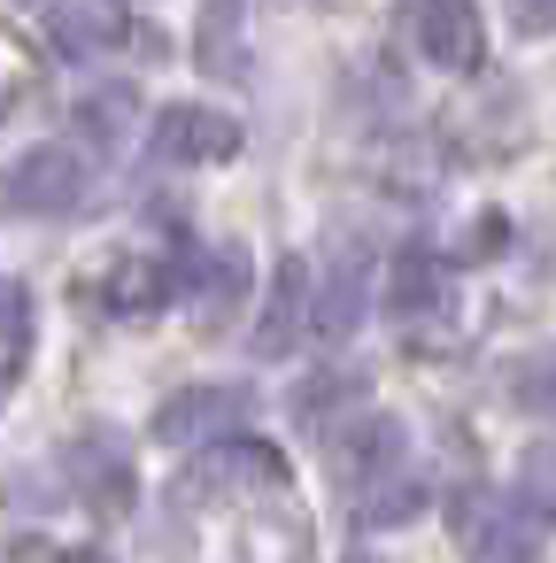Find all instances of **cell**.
<instances>
[{
	"instance_id": "6da1fadb",
	"label": "cell",
	"mask_w": 556,
	"mask_h": 563,
	"mask_svg": "<svg viewBox=\"0 0 556 563\" xmlns=\"http://www.w3.org/2000/svg\"><path fill=\"white\" fill-rule=\"evenodd\" d=\"M9 194H17V209H32V217H70V209L86 201V163H78L70 147H32V155L9 170Z\"/></svg>"
},
{
	"instance_id": "7a4b0ae2",
	"label": "cell",
	"mask_w": 556,
	"mask_h": 563,
	"mask_svg": "<svg viewBox=\"0 0 556 563\" xmlns=\"http://www.w3.org/2000/svg\"><path fill=\"white\" fill-rule=\"evenodd\" d=\"M240 417H248V394H240V386H186L178 401H163L155 432H163L171 448H209V440L232 432Z\"/></svg>"
},
{
	"instance_id": "3957f363",
	"label": "cell",
	"mask_w": 556,
	"mask_h": 563,
	"mask_svg": "<svg viewBox=\"0 0 556 563\" xmlns=\"http://www.w3.org/2000/svg\"><path fill=\"white\" fill-rule=\"evenodd\" d=\"M63 471L78 478V494L94 501V517H124V509H132V455H124L117 432H86Z\"/></svg>"
},
{
	"instance_id": "277c9868",
	"label": "cell",
	"mask_w": 556,
	"mask_h": 563,
	"mask_svg": "<svg viewBox=\"0 0 556 563\" xmlns=\"http://www.w3.org/2000/svg\"><path fill=\"white\" fill-rule=\"evenodd\" d=\"M155 147H163L171 163H225V155L240 147V124H232V117H217V109L178 101V109H163V117H155Z\"/></svg>"
},
{
	"instance_id": "5b68a950",
	"label": "cell",
	"mask_w": 556,
	"mask_h": 563,
	"mask_svg": "<svg viewBox=\"0 0 556 563\" xmlns=\"http://www.w3.org/2000/svg\"><path fill=\"white\" fill-rule=\"evenodd\" d=\"M417 47L440 63V70H479V16H471V0H425L417 9Z\"/></svg>"
},
{
	"instance_id": "8992f818",
	"label": "cell",
	"mask_w": 556,
	"mask_h": 563,
	"mask_svg": "<svg viewBox=\"0 0 556 563\" xmlns=\"http://www.w3.org/2000/svg\"><path fill=\"white\" fill-rule=\"evenodd\" d=\"M302 332H309V263H302V255H286V263H279V286H271V301H263L255 355H286Z\"/></svg>"
},
{
	"instance_id": "52a82bcc",
	"label": "cell",
	"mask_w": 556,
	"mask_h": 563,
	"mask_svg": "<svg viewBox=\"0 0 556 563\" xmlns=\"http://www.w3.org/2000/svg\"><path fill=\"white\" fill-rule=\"evenodd\" d=\"M248 278H255V271H248V255H240V247L194 255V271H186V286L201 294V309H209V317H217V309H232V301L248 294Z\"/></svg>"
},
{
	"instance_id": "ba28073f",
	"label": "cell",
	"mask_w": 556,
	"mask_h": 563,
	"mask_svg": "<svg viewBox=\"0 0 556 563\" xmlns=\"http://www.w3.org/2000/svg\"><path fill=\"white\" fill-rule=\"evenodd\" d=\"M340 471H356V478L402 471V424L394 417H363V432H348V448H340Z\"/></svg>"
},
{
	"instance_id": "9c48e42d",
	"label": "cell",
	"mask_w": 556,
	"mask_h": 563,
	"mask_svg": "<svg viewBox=\"0 0 556 563\" xmlns=\"http://www.w3.org/2000/svg\"><path fill=\"white\" fill-rule=\"evenodd\" d=\"M510 394L533 409V417H556V347H533L510 363Z\"/></svg>"
},
{
	"instance_id": "30bf717a",
	"label": "cell",
	"mask_w": 556,
	"mask_h": 563,
	"mask_svg": "<svg viewBox=\"0 0 556 563\" xmlns=\"http://www.w3.org/2000/svg\"><path fill=\"white\" fill-rule=\"evenodd\" d=\"M348 401H356V378L325 371V378H309V386L294 394V417H302V424H325V417H332V409H348Z\"/></svg>"
},
{
	"instance_id": "8fae6325",
	"label": "cell",
	"mask_w": 556,
	"mask_h": 563,
	"mask_svg": "<svg viewBox=\"0 0 556 563\" xmlns=\"http://www.w3.org/2000/svg\"><path fill=\"white\" fill-rule=\"evenodd\" d=\"M109 32H117V16H101V9H63V16H55V47H70V55L101 47Z\"/></svg>"
},
{
	"instance_id": "7c38bea8",
	"label": "cell",
	"mask_w": 556,
	"mask_h": 563,
	"mask_svg": "<svg viewBox=\"0 0 556 563\" xmlns=\"http://www.w3.org/2000/svg\"><path fill=\"white\" fill-rule=\"evenodd\" d=\"M517 494H525L533 509H556V440H541V448H525V471H517Z\"/></svg>"
},
{
	"instance_id": "4fadbf2b",
	"label": "cell",
	"mask_w": 556,
	"mask_h": 563,
	"mask_svg": "<svg viewBox=\"0 0 556 563\" xmlns=\"http://www.w3.org/2000/svg\"><path fill=\"white\" fill-rule=\"evenodd\" d=\"M425 294H440V271H433V255H425V247H410V255H402V271H394V301H402V309H417Z\"/></svg>"
},
{
	"instance_id": "5bb4252c",
	"label": "cell",
	"mask_w": 556,
	"mask_h": 563,
	"mask_svg": "<svg viewBox=\"0 0 556 563\" xmlns=\"http://www.w3.org/2000/svg\"><path fill=\"white\" fill-rule=\"evenodd\" d=\"M124 117H132V93H94V101L78 109L86 132H124Z\"/></svg>"
},
{
	"instance_id": "9a60e30c",
	"label": "cell",
	"mask_w": 556,
	"mask_h": 563,
	"mask_svg": "<svg viewBox=\"0 0 556 563\" xmlns=\"http://www.w3.org/2000/svg\"><path fill=\"white\" fill-rule=\"evenodd\" d=\"M24 317H32V294H24L17 278H0V340H17V332H24Z\"/></svg>"
},
{
	"instance_id": "2e32d148",
	"label": "cell",
	"mask_w": 556,
	"mask_h": 563,
	"mask_svg": "<svg viewBox=\"0 0 556 563\" xmlns=\"http://www.w3.org/2000/svg\"><path fill=\"white\" fill-rule=\"evenodd\" d=\"M510 16L525 32H556V0H510Z\"/></svg>"
}]
</instances>
